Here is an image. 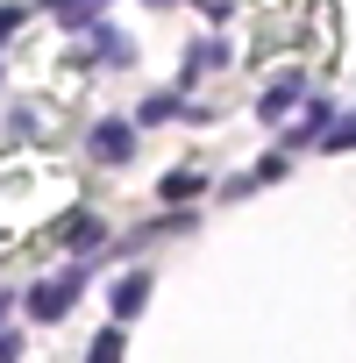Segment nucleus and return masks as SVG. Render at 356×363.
<instances>
[{
    "mask_svg": "<svg viewBox=\"0 0 356 363\" xmlns=\"http://www.w3.org/2000/svg\"><path fill=\"white\" fill-rule=\"evenodd\" d=\"M79 285H86V264H72V271L43 278V285L29 292V313H36V320H65V313L79 306Z\"/></svg>",
    "mask_w": 356,
    "mask_h": 363,
    "instance_id": "nucleus-1",
    "label": "nucleus"
},
{
    "mask_svg": "<svg viewBox=\"0 0 356 363\" xmlns=\"http://www.w3.org/2000/svg\"><path fill=\"white\" fill-rule=\"evenodd\" d=\"M93 157H100V164H128V157H135V128H128V121H100V128H93Z\"/></svg>",
    "mask_w": 356,
    "mask_h": 363,
    "instance_id": "nucleus-2",
    "label": "nucleus"
},
{
    "mask_svg": "<svg viewBox=\"0 0 356 363\" xmlns=\"http://www.w3.org/2000/svg\"><path fill=\"white\" fill-rule=\"evenodd\" d=\"M107 299H114V313H121V320H128V313H135V306H143V299H150V278H143V271H121V278H114V292H107Z\"/></svg>",
    "mask_w": 356,
    "mask_h": 363,
    "instance_id": "nucleus-3",
    "label": "nucleus"
},
{
    "mask_svg": "<svg viewBox=\"0 0 356 363\" xmlns=\"http://www.w3.org/2000/svg\"><path fill=\"white\" fill-rule=\"evenodd\" d=\"M221 65H228V43H221V36H214V43H193V50H186V79H200V72H221Z\"/></svg>",
    "mask_w": 356,
    "mask_h": 363,
    "instance_id": "nucleus-4",
    "label": "nucleus"
},
{
    "mask_svg": "<svg viewBox=\"0 0 356 363\" xmlns=\"http://www.w3.org/2000/svg\"><path fill=\"white\" fill-rule=\"evenodd\" d=\"M200 186H207V178H200V171H171V178H164V186H157V200H171V207H186V200H193Z\"/></svg>",
    "mask_w": 356,
    "mask_h": 363,
    "instance_id": "nucleus-5",
    "label": "nucleus"
},
{
    "mask_svg": "<svg viewBox=\"0 0 356 363\" xmlns=\"http://www.w3.org/2000/svg\"><path fill=\"white\" fill-rule=\"evenodd\" d=\"M292 100H299V79H278V86H264V100H257V114H264V121H278V114H285Z\"/></svg>",
    "mask_w": 356,
    "mask_h": 363,
    "instance_id": "nucleus-6",
    "label": "nucleus"
},
{
    "mask_svg": "<svg viewBox=\"0 0 356 363\" xmlns=\"http://www.w3.org/2000/svg\"><path fill=\"white\" fill-rule=\"evenodd\" d=\"M178 107H186V100H178V93H150V100L135 107V121H143V128H157V121H171Z\"/></svg>",
    "mask_w": 356,
    "mask_h": 363,
    "instance_id": "nucleus-7",
    "label": "nucleus"
},
{
    "mask_svg": "<svg viewBox=\"0 0 356 363\" xmlns=\"http://www.w3.org/2000/svg\"><path fill=\"white\" fill-rule=\"evenodd\" d=\"M100 235H107V228H100L93 214H72V221H65V250H93Z\"/></svg>",
    "mask_w": 356,
    "mask_h": 363,
    "instance_id": "nucleus-8",
    "label": "nucleus"
},
{
    "mask_svg": "<svg viewBox=\"0 0 356 363\" xmlns=\"http://www.w3.org/2000/svg\"><path fill=\"white\" fill-rule=\"evenodd\" d=\"M100 57H107V65H128V36H121V29H100V36H93V65H100Z\"/></svg>",
    "mask_w": 356,
    "mask_h": 363,
    "instance_id": "nucleus-9",
    "label": "nucleus"
},
{
    "mask_svg": "<svg viewBox=\"0 0 356 363\" xmlns=\"http://www.w3.org/2000/svg\"><path fill=\"white\" fill-rule=\"evenodd\" d=\"M86 363H121V328H107V335H93V349H86Z\"/></svg>",
    "mask_w": 356,
    "mask_h": 363,
    "instance_id": "nucleus-10",
    "label": "nucleus"
},
{
    "mask_svg": "<svg viewBox=\"0 0 356 363\" xmlns=\"http://www.w3.org/2000/svg\"><path fill=\"white\" fill-rule=\"evenodd\" d=\"M43 8H57V22H72V29L93 22V0H43Z\"/></svg>",
    "mask_w": 356,
    "mask_h": 363,
    "instance_id": "nucleus-11",
    "label": "nucleus"
},
{
    "mask_svg": "<svg viewBox=\"0 0 356 363\" xmlns=\"http://www.w3.org/2000/svg\"><path fill=\"white\" fill-rule=\"evenodd\" d=\"M321 150H356V114H342V121L321 135Z\"/></svg>",
    "mask_w": 356,
    "mask_h": 363,
    "instance_id": "nucleus-12",
    "label": "nucleus"
},
{
    "mask_svg": "<svg viewBox=\"0 0 356 363\" xmlns=\"http://www.w3.org/2000/svg\"><path fill=\"white\" fill-rule=\"evenodd\" d=\"M15 29H22V8H0V43H8Z\"/></svg>",
    "mask_w": 356,
    "mask_h": 363,
    "instance_id": "nucleus-13",
    "label": "nucleus"
},
{
    "mask_svg": "<svg viewBox=\"0 0 356 363\" xmlns=\"http://www.w3.org/2000/svg\"><path fill=\"white\" fill-rule=\"evenodd\" d=\"M0 363H15V335H0Z\"/></svg>",
    "mask_w": 356,
    "mask_h": 363,
    "instance_id": "nucleus-14",
    "label": "nucleus"
}]
</instances>
